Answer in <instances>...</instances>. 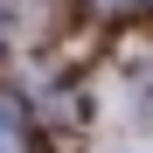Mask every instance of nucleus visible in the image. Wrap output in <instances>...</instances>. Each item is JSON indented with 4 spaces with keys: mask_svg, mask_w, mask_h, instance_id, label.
<instances>
[{
    "mask_svg": "<svg viewBox=\"0 0 153 153\" xmlns=\"http://www.w3.org/2000/svg\"><path fill=\"white\" fill-rule=\"evenodd\" d=\"M0 153H28V125H21V111L0 97Z\"/></svg>",
    "mask_w": 153,
    "mask_h": 153,
    "instance_id": "1",
    "label": "nucleus"
},
{
    "mask_svg": "<svg viewBox=\"0 0 153 153\" xmlns=\"http://www.w3.org/2000/svg\"><path fill=\"white\" fill-rule=\"evenodd\" d=\"M0 35H7V0H0Z\"/></svg>",
    "mask_w": 153,
    "mask_h": 153,
    "instance_id": "2",
    "label": "nucleus"
},
{
    "mask_svg": "<svg viewBox=\"0 0 153 153\" xmlns=\"http://www.w3.org/2000/svg\"><path fill=\"white\" fill-rule=\"evenodd\" d=\"M105 7H118V0H105Z\"/></svg>",
    "mask_w": 153,
    "mask_h": 153,
    "instance_id": "3",
    "label": "nucleus"
}]
</instances>
